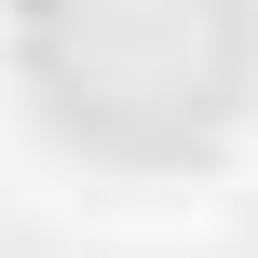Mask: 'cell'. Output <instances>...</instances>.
<instances>
[{
    "label": "cell",
    "instance_id": "cell-1",
    "mask_svg": "<svg viewBox=\"0 0 258 258\" xmlns=\"http://www.w3.org/2000/svg\"><path fill=\"white\" fill-rule=\"evenodd\" d=\"M41 95L109 150H190L245 95V0H27Z\"/></svg>",
    "mask_w": 258,
    "mask_h": 258
}]
</instances>
